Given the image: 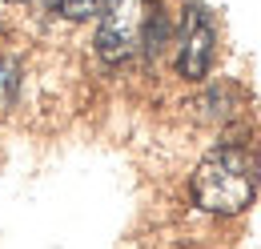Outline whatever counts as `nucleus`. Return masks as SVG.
I'll return each mask as SVG.
<instances>
[{
    "mask_svg": "<svg viewBox=\"0 0 261 249\" xmlns=\"http://www.w3.org/2000/svg\"><path fill=\"white\" fill-rule=\"evenodd\" d=\"M193 205L217 217H237L241 209H249L253 193H257V161L241 145H217L193 169Z\"/></svg>",
    "mask_w": 261,
    "mask_h": 249,
    "instance_id": "1",
    "label": "nucleus"
},
{
    "mask_svg": "<svg viewBox=\"0 0 261 249\" xmlns=\"http://www.w3.org/2000/svg\"><path fill=\"white\" fill-rule=\"evenodd\" d=\"M157 0H105L97 24V57L109 64H121L145 48L149 24L157 20Z\"/></svg>",
    "mask_w": 261,
    "mask_h": 249,
    "instance_id": "2",
    "label": "nucleus"
},
{
    "mask_svg": "<svg viewBox=\"0 0 261 249\" xmlns=\"http://www.w3.org/2000/svg\"><path fill=\"white\" fill-rule=\"evenodd\" d=\"M213 53H217V24L209 16V8L189 4L185 20H181V48H177V72L185 81H205L213 68Z\"/></svg>",
    "mask_w": 261,
    "mask_h": 249,
    "instance_id": "3",
    "label": "nucleus"
},
{
    "mask_svg": "<svg viewBox=\"0 0 261 249\" xmlns=\"http://www.w3.org/2000/svg\"><path fill=\"white\" fill-rule=\"evenodd\" d=\"M16 61L12 57H0V109H8L12 105V96H16Z\"/></svg>",
    "mask_w": 261,
    "mask_h": 249,
    "instance_id": "4",
    "label": "nucleus"
},
{
    "mask_svg": "<svg viewBox=\"0 0 261 249\" xmlns=\"http://www.w3.org/2000/svg\"><path fill=\"white\" fill-rule=\"evenodd\" d=\"M57 12L65 20H89L93 12H100V0H57Z\"/></svg>",
    "mask_w": 261,
    "mask_h": 249,
    "instance_id": "5",
    "label": "nucleus"
},
{
    "mask_svg": "<svg viewBox=\"0 0 261 249\" xmlns=\"http://www.w3.org/2000/svg\"><path fill=\"white\" fill-rule=\"evenodd\" d=\"M8 4H24V0H8Z\"/></svg>",
    "mask_w": 261,
    "mask_h": 249,
    "instance_id": "6",
    "label": "nucleus"
}]
</instances>
